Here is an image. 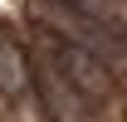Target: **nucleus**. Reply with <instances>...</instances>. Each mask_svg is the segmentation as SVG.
<instances>
[{
  "label": "nucleus",
  "mask_w": 127,
  "mask_h": 122,
  "mask_svg": "<svg viewBox=\"0 0 127 122\" xmlns=\"http://www.w3.org/2000/svg\"><path fill=\"white\" fill-rule=\"evenodd\" d=\"M44 49H49V63H54V78H59L83 107L112 98V73H108L103 59H93V54H83V49H73V44H64V39H54V34H44Z\"/></svg>",
  "instance_id": "obj_1"
},
{
  "label": "nucleus",
  "mask_w": 127,
  "mask_h": 122,
  "mask_svg": "<svg viewBox=\"0 0 127 122\" xmlns=\"http://www.w3.org/2000/svg\"><path fill=\"white\" fill-rule=\"evenodd\" d=\"M0 93H10V98L30 93V63L20 54V44H10V39H0Z\"/></svg>",
  "instance_id": "obj_3"
},
{
  "label": "nucleus",
  "mask_w": 127,
  "mask_h": 122,
  "mask_svg": "<svg viewBox=\"0 0 127 122\" xmlns=\"http://www.w3.org/2000/svg\"><path fill=\"white\" fill-rule=\"evenodd\" d=\"M39 20H44V34H54V39L83 49V54H93V59H103V63L117 54V34H108L103 25H93V20L83 15L78 5H68V0H39Z\"/></svg>",
  "instance_id": "obj_2"
}]
</instances>
